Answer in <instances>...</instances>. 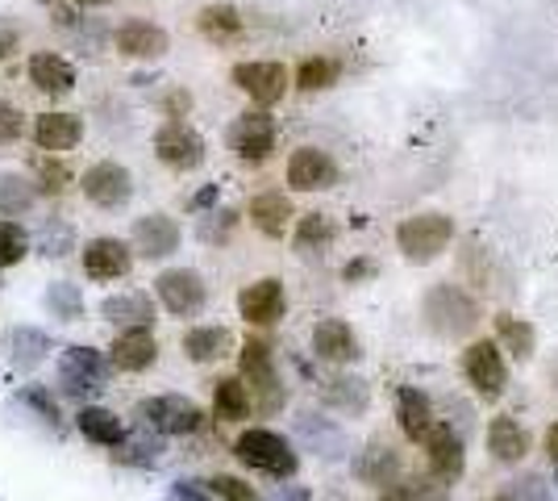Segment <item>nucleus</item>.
<instances>
[{"instance_id": "obj_1", "label": "nucleus", "mask_w": 558, "mask_h": 501, "mask_svg": "<svg viewBox=\"0 0 558 501\" xmlns=\"http://www.w3.org/2000/svg\"><path fill=\"white\" fill-rule=\"evenodd\" d=\"M425 322H429V331L442 334V338H463L480 326V301L459 285H434L425 293Z\"/></svg>"}, {"instance_id": "obj_2", "label": "nucleus", "mask_w": 558, "mask_h": 501, "mask_svg": "<svg viewBox=\"0 0 558 501\" xmlns=\"http://www.w3.org/2000/svg\"><path fill=\"white\" fill-rule=\"evenodd\" d=\"M233 455H238L246 468L267 473V477H279V480L296 477V468H301V460H296V452H292V443L267 427L242 430L238 443H233Z\"/></svg>"}, {"instance_id": "obj_3", "label": "nucleus", "mask_w": 558, "mask_h": 501, "mask_svg": "<svg viewBox=\"0 0 558 501\" xmlns=\"http://www.w3.org/2000/svg\"><path fill=\"white\" fill-rule=\"evenodd\" d=\"M450 239H454V222L446 214L404 217L400 230H396V242H400V251H404L409 263H434L450 247Z\"/></svg>"}, {"instance_id": "obj_4", "label": "nucleus", "mask_w": 558, "mask_h": 501, "mask_svg": "<svg viewBox=\"0 0 558 501\" xmlns=\"http://www.w3.org/2000/svg\"><path fill=\"white\" fill-rule=\"evenodd\" d=\"M463 377L484 402H496L505 393V384H509V363H505L500 343H492V338L471 343L463 351Z\"/></svg>"}, {"instance_id": "obj_5", "label": "nucleus", "mask_w": 558, "mask_h": 501, "mask_svg": "<svg viewBox=\"0 0 558 501\" xmlns=\"http://www.w3.org/2000/svg\"><path fill=\"white\" fill-rule=\"evenodd\" d=\"M242 384L258 393V406L263 409H279L283 406V384L276 377V359H271V347L263 343V338H246V347H242Z\"/></svg>"}, {"instance_id": "obj_6", "label": "nucleus", "mask_w": 558, "mask_h": 501, "mask_svg": "<svg viewBox=\"0 0 558 501\" xmlns=\"http://www.w3.org/2000/svg\"><path fill=\"white\" fill-rule=\"evenodd\" d=\"M155 155H159V164H167L171 171H196V167L205 164V139H201L184 118H171V121H163L159 134H155Z\"/></svg>"}, {"instance_id": "obj_7", "label": "nucleus", "mask_w": 558, "mask_h": 501, "mask_svg": "<svg viewBox=\"0 0 558 501\" xmlns=\"http://www.w3.org/2000/svg\"><path fill=\"white\" fill-rule=\"evenodd\" d=\"M138 418L150 430H159V434H192V430H201V422H205L201 406L187 402V397H180V393L146 397V402L138 406Z\"/></svg>"}, {"instance_id": "obj_8", "label": "nucleus", "mask_w": 558, "mask_h": 501, "mask_svg": "<svg viewBox=\"0 0 558 501\" xmlns=\"http://www.w3.org/2000/svg\"><path fill=\"white\" fill-rule=\"evenodd\" d=\"M155 293H159L163 310L175 313V318L201 313L205 310V297H209V288H205V281H201V272H192V267H167V272H159Z\"/></svg>"}, {"instance_id": "obj_9", "label": "nucleus", "mask_w": 558, "mask_h": 501, "mask_svg": "<svg viewBox=\"0 0 558 501\" xmlns=\"http://www.w3.org/2000/svg\"><path fill=\"white\" fill-rule=\"evenodd\" d=\"M80 189H84L88 205H96V210H121L134 196V176L121 164H113V159H105V164H93L84 171Z\"/></svg>"}, {"instance_id": "obj_10", "label": "nucleus", "mask_w": 558, "mask_h": 501, "mask_svg": "<svg viewBox=\"0 0 558 501\" xmlns=\"http://www.w3.org/2000/svg\"><path fill=\"white\" fill-rule=\"evenodd\" d=\"M109 359L93 351V347H68L63 359H59V381L68 389L71 397H84V393H96L109 381Z\"/></svg>"}, {"instance_id": "obj_11", "label": "nucleus", "mask_w": 558, "mask_h": 501, "mask_svg": "<svg viewBox=\"0 0 558 501\" xmlns=\"http://www.w3.org/2000/svg\"><path fill=\"white\" fill-rule=\"evenodd\" d=\"M230 146L242 164H267L271 151H276V121L267 118L263 109L242 114V118L230 126Z\"/></svg>"}, {"instance_id": "obj_12", "label": "nucleus", "mask_w": 558, "mask_h": 501, "mask_svg": "<svg viewBox=\"0 0 558 501\" xmlns=\"http://www.w3.org/2000/svg\"><path fill=\"white\" fill-rule=\"evenodd\" d=\"M233 84L251 96L258 109H271V105H279L283 93H288V68H283V63H267V59H258V63H238V68H233Z\"/></svg>"}, {"instance_id": "obj_13", "label": "nucleus", "mask_w": 558, "mask_h": 501, "mask_svg": "<svg viewBox=\"0 0 558 501\" xmlns=\"http://www.w3.org/2000/svg\"><path fill=\"white\" fill-rule=\"evenodd\" d=\"M288 184L296 192H326L338 184V164L322 146H301L288 159Z\"/></svg>"}, {"instance_id": "obj_14", "label": "nucleus", "mask_w": 558, "mask_h": 501, "mask_svg": "<svg viewBox=\"0 0 558 501\" xmlns=\"http://www.w3.org/2000/svg\"><path fill=\"white\" fill-rule=\"evenodd\" d=\"M238 310H242V318L251 326H276L279 318H283V310H288V293H283V285H279L276 276H267V281H255V285L242 288Z\"/></svg>"}, {"instance_id": "obj_15", "label": "nucleus", "mask_w": 558, "mask_h": 501, "mask_svg": "<svg viewBox=\"0 0 558 501\" xmlns=\"http://www.w3.org/2000/svg\"><path fill=\"white\" fill-rule=\"evenodd\" d=\"M130 267H134V251H130V242L121 239H93L84 247V272H88V281H121V276H130Z\"/></svg>"}, {"instance_id": "obj_16", "label": "nucleus", "mask_w": 558, "mask_h": 501, "mask_svg": "<svg viewBox=\"0 0 558 501\" xmlns=\"http://www.w3.org/2000/svg\"><path fill=\"white\" fill-rule=\"evenodd\" d=\"M155 359H159V343H155V334L146 331V326L121 331L113 338V347H109V363H113L117 372H146Z\"/></svg>"}, {"instance_id": "obj_17", "label": "nucleus", "mask_w": 558, "mask_h": 501, "mask_svg": "<svg viewBox=\"0 0 558 501\" xmlns=\"http://www.w3.org/2000/svg\"><path fill=\"white\" fill-rule=\"evenodd\" d=\"M425 452H429V468L438 480L463 477V439L450 422H434V430L425 434Z\"/></svg>"}, {"instance_id": "obj_18", "label": "nucleus", "mask_w": 558, "mask_h": 501, "mask_svg": "<svg viewBox=\"0 0 558 501\" xmlns=\"http://www.w3.org/2000/svg\"><path fill=\"white\" fill-rule=\"evenodd\" d=\"M180 247V226L167 214H146L134 222V251L142 260H167Z\"/></svg>"}, {"instance_id": "obj_19", "label": "nucleus", "mask_w": 558, "mask_h": 501, "mask_svg": "<svg viewBox=\"0 0 558 501\" xmlns=\"http://www.w3.org/2000/svg\"><path fill=\"white\" fill-rule=\"evenodd\" d=\"M113 43L125 59H163L167 50H171L167 29L155 22H125L121 29H117Z\"/></svg>"}, {"instance_id": "obj_20", "label": "nucleus", "mask_w": 558, "mask_h": 501, "mask_svg": "<svg viewBox=\"0 0 558 501\" xmlns=\"http://www.w3.org/2000/svg\"><path fill=\"white\" fill-rule=\"evenodd\" d=\"M84 139V121L75 118V114H59V109H50L43 118L34 121V143L50 151V155H63V151H75Z\"/></svg>"}, {"instance_id": "obj_21", "label": "nucleus", "mask_w": 558, "mask_h": 501, "mask_svg": "<svg viewBox=\"0 0 558 501\" xmlns=\"http://www.w3.org/2000/svg\"><path fill=\"white\" fill-rule=\"evenodd\" d=\"M313 351L329 359V363H354V359L363 356L354 331H350L347 322H338V318H326V322L313 326Z\"/></svg>"}, {"instance_id": "obj_22", "label": "nucleus", "mask_w": 558, "mask_h": 501, "mask_svg": "<svg viewBox=\"0 0 558 501\" xmlns=\"http://www.w3.org/2000/svg\"><path fill=\"white\" fill-rule=\"evenodd\" d=\"M29 80H34L38 93L68 96L75 88V68L54 50H38V55H29Z\"/></svg>"}, {"instance_id": "obj_23", "label": "nucleus", "mask_w": 558, "mask_h": 501, "mask_svg": "<svg viewBox=\"0 0 558 501\" xmlns=\"http://www.w3.org/2000/svg\"><path fill=\"white\" fill-rule=\"evenodd\" d=\"M396 422L400 430L413 439V443H425V434L434 430V406H429V397L421 393V389H400V397H396Z\"/></svg>"}, {"instance_id": "obj_24", "label": "nucleus", "mask_w": 558, "mask_h": 501, "mask_svg": "<svg viewBox=\"0 0 558 501\" xmlns=\"http://www.w3.org/2000/svg\"><path fill=\"white\" fill-rule=\"evenodd\" d=\"M251 222H255L258 235L283 239L288 226H292V201L283 192H258L255 201H251Z\"/></svg>"}, {"instance_id": "obj_25", "label": "nucleus", "mask_w": 558, "mask_h": 501, "mask_svg": "<svg viewBox=\"0 0 558 501\" xmlns=\"http://www.w3.org/2000/svg\"><path fill=\"white\" fill-rule=\"evenodd\" d=\"M488 452L496 455L500 464H517V460H525V452H530V430L521 427L517 418H509V414L492 418V427H488Z\"/></svg>"}, {"instance_id": "obj_26", "label": "nucleus", "mask_w": 558, "mask_h": 501, "mask_svg": "<svg viewBox=\"0 0 558 501\" xmlns=\"http://www.w3.org/2000/svg\"><path fill=\"white\" fill-rule=\"evenodd\" d=\"M75 427H80V434H84L88 443H100V448H121V443L130 439V434H125V422L105 406H84L80 418H75Z\"/></svg>"}, {"instance_id": "obj_27", "label": "nucleus", "mask_w": 558, "mask_h": 501, "mask_svg": "<svg viewBox=\"0 0 558 501\" xmlns=\"http://www.w3.org/2000/svg\"><path fill=\"white\" fill-rule=\"evenodd\" d=\"M233 351V334L226 326H192L184 334V356L192 363H217Z\"/></svg>"}, {"instance_id": "obj_28", "label": "nucleus", "mask_w": 558, "mask_h": 501, "mask_svg": "<svg viewBox=\"0 0 558 501\" xmlns=\"http://www.w3.org/2000/svg\"><path fill=\"white\" fill-rule=\"evenodd\" d=\"M100 313H105V322H117V326H146L150 331V322H155V301L146 297V293H117V297H109L105 306H100Z\"/></svg>"}, {"instance_id": "obj_29", "label": "nucleus", "mask_w": 558, "mask_h": 501, "mask_svg": "<svg viewBox=\"0 0 558 501\" xmlns=\"http://www.w3.org/2000/svg\"><path fill=\"white\" fill-rule=\"evenodd\" d=\"M255 406V397H251V389L242 384V377H221L217 389H213V409H217V418H226V422H242L246 414Z\"/></svg>"}, {"instance_id": "obj_30", "label": "nucleus", "mask_w": 558, "mask_h": 501, "mask_svg": "<svg viewBox=\"0 0 558 501\" xmlns=\"http://www.w3.org/2000/svg\"><path fill=\"white\" fill-rule=\"evenodd\" d=\"M496 338H500V347L512 351V359H521V363L534 356V326H530L525 318L500 313V318H496Z\"/></svg>"}, {"instance_id": "obj_31", "label": "nucleus", "mask_w": 558, "mask_h": 501, "mask_svg": "<svg viewBox=\"0 0 558 501\" xmlns=\"http://www.w3.org/2000/svg\"><path fill=\"white\" fill-rule=\"evenodd\" d=\"M333 239H338V226L329 222V214L301 217V226H296V251H301V255H322Z\"/></svg>"}, {"instance_id": "obj_32", "label": "nucleus", "mask_w": 558, "mask_h": 501, "mask_svg": "<svg viewBox=\"0 0 558 501\" xmlns=\"http://www.w3.org/2000/svg\"><path fill=\"white\" fill-rule=\"evenodd\" d=\"M396 473H400V460H396L392 448H384V443H372L363 460H359V477L367 480V485H392Z\"/></svg>"}, {"instance_id": "obj_33", "label": "nucleus", "mask_w": 558, "mask_h": 501, "mask_svg": "<svg viewBox=\"0 0 558 501\" xmlns=\"http://www.w3.org/2000/svg\"><path fill=\"white\" fill-rule=\"evenodd\" d=\"M326 402L342 414H363L367 409V384L359 377H333V381H326Z\"/></svg>"}, {"instance_id": "obj_34", "label": "nucleus", "mask_w": 558, "mask_h": 501, "mask_svg": "<svg viewBox=\"0 0 558 501\" xmlns=\"http://www.w3.org/2000/svg\"><path fill=\"white\" fill-rule=\"evenodd\" d=\"M196 25H201V34L213 38V43H233L242 34V17H238V9H230V4H209Z\"/></svg>"}, {"instance_id": "obj_35", "label": "nucleus", "mask_w": 558, "mask_h": 501, "mask_svg": "<svg viewBox=\"0 0 558 501\" xmlns=\"http://www.w3.org/2000/svg\"><path fill=\"white\" fill-rule=\"evenodd\" d=\"M34 205V184H25L22 176H0V214L17 217Z\"/></svg>"}, {"instance_id": "obj_36", "label": "nucleus", "mask_w": 558, "mask_h": 501, "mask_svg": "<svg viewBox=\"0 0 558 501\" xmlns=\"http://www.w3.org/2000/svg\"><path fill=\"white\" fill-rule=\"evenodd\" d=\"M375 501H446V489L429 480H396Z\"/></svg>"}, {"instance_id": "obj_37", "label": "nucleus", "mask_w": 558, "mask_h": 501, "mask_svg": "<svg viewBox=\"0 0 558 501\" xmlns=\"http://www.w3.org/2000/svg\"><path fill=\"white\" fill-rule=\"evenodd\" d=\"M338 80V63L333 59H304L301 68H296V84H301L304 93H322V88H329Z\"/></svg>"}, {"instance_id": "obj_38", "label": "nucleus", "mask_w": 558, "mask_h": 501, "mask_svg": "<svg viewBox=\"0 0 558 501\" xmlns=\"http://www.w3.org/2000/svg\"><path fill=\"white\" fill-rule=\"evenodd\" d=\"M29 255V235L17 222H0V267H13Z\"/></svg>"}, {"instance_id": "obj_39", "label": "nucleus", "mask_w": 558, "mask_h": 501, "mask_svg": "<svg viewBox=\"0 0 558 501\" xmlns=\"http://www.w3.org/2000/svg\"><path fill=\"white\" fill-rule=\"evenodd\" d=\"M47 356V334L43 331H17L13 334V359L29 368V363H38V359Z\"/></svg>"}, {"instance_id": "obj_40", "label": "nucleus", "mask_w": 558, "mask_h": 501, "mask_svg": "<svg viewBox=\"0 0 558 501\" xmlns=\"http://www.w3.org/2000/svg\"><path fill=\"white\" fill-rule=\"evenodd\" d=\"M209 493H217L221 501H263L246 480H238V477H213Z\"/></svg>"}, {"instance_id": "obj_41", "label": "nucleus", "mask_w": 558, "mask_h": 501, "mask_svg": "<svg viewBox=\"0 0 558 501\" xmlns=\"http://www.w3.org/2000/svg\"><path fill=\"white\" fill-rule=\"evenodd\" d=\"M25 134V114L17 105H9V100H0V146L4 143H17Z\"/></svg>"}, {"instance_id": "obj_42", "label": "nucleus", "mask_w": 558, "mask_h": 501, "mask_svg": "<svg viewBox=\"0 0 558 501\" xmlns=\"http://www.w3.org/2000/svg\"><path fill=\"white\" fill-rule=\"evenodd\" d=\"M47 306L54 313H63V318H75V313H80V293H75V288L71 285H54L50 288V297H47Z\"/></svg>"}, {"instance_id": "obj_43", "label": "nucleus", "mask_w": 558, "mask_h": 501, "mask_svg": "<svg viewBox=\"0 0 558 501\" xmlns=\"http://www.w3.org/2000/svg\"><path fill=\"white\" fill-rule=\"evenodd\" d=\"M38 180H43V192H63V184H71L68 164H38Z\"/></svg>"}, {"instance_id": "obj_44", "label": "nucleus", "mask_w": 558, "mask_h": 501, "mask_svg": "<svg viewBox=\"0 0 558 501\" xmlns=\"http://www.w3.org/2000/svg\"><path fill=\"white\" fill-rule=\"evenodd\" d=\"M17 43H22V34H17V25H0V59H9L13 50H17Z\"/></svg>"}, {"instance_id": "obj_45", "label": "nucleus", "mask_w": 558, "mask_h": 501, "mask_svg": "<svg viewBox=\"0 0 558 501\" xmlns=\"http://www.w3.org/2000/svg\"><path fill=\"white\" fill-rule=\"evenodd\" d=\"M276 501H308V489H301V485L296 489H279Z\"/></svg>"}, {"instance_id": "obj_46", "label": "nucleus", "mask_w": 558, "mask_h": 501, "mask_svg": "<svg viewBox=\"0 0 558 501\" xmlns=\"http://www.w3.org/2000/svg\"><path fill=\"white\" fill-rule=\"evenodd\" d=\"M367 272H372V263H367V260L350 263V267H347V281H359V276H367Z\"/></svg>"}, {"instance_id": "obj_47", "label": "nucleus", "mask_w": 558, "mask_h": 501, "mask_svg": "<svg viewBox=\"0 0 558 501\" xmlns=\"http://www.w3.org/2000/svg\"><path fill=\"white\" fill-rule=\"evenodd\" d=\"M546 443H550V452L558 455V422H555V427H550V434H546Z\"/></svg>"}, {"instance_id": "obj_48", "label": "nucleus", "mask_w": 558, "mask_h": 501, "mask_svg": "<svg viewBox=\"0 0 558 501\" xmlns=\"http://www.w3.org/2000/svg\"><path fill=\"white\" fill-rule=\"evenodd\" d=\"M75 4H84V9H96V4H109V0H75Z\"/></svg>"}, {"instance_id": "obj_49", "label": "nucleus", "mask_w": 558, "mask_h": 501, "mask_svg": "<svg viewBox=\"0 0 558 501\" xmlns=\"http://www.w3.org/2000/svg\"><path fill=\"white\" fill-rule=\"evenodd\" d=\"M492 501H512V498H492Z\"/></svg>"}]
</instances>
